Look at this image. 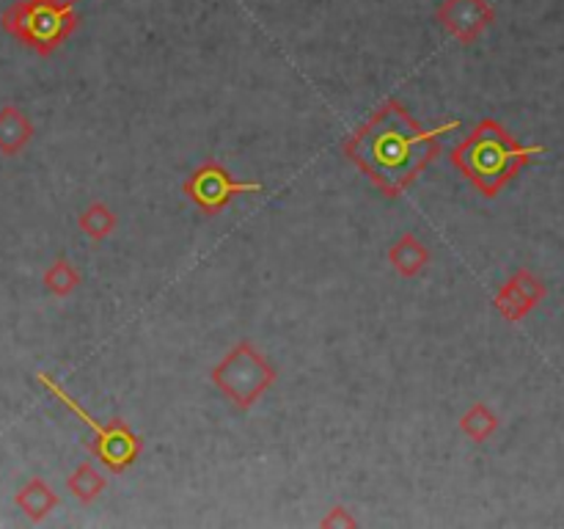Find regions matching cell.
<instances>
[{"label":"cell","mask_w":564,"mask_h":529,"mask_svg":"<svg viewBox=\"0 0 564 529\" xmlns=\"http://www.w3.org/2000/svg\"><path fill=\"white\" fill-rule=\"evenodd\" d=\"M460 121L422 127L397 99H389L345 143V154L386 196H402L424 169L438 158V138L455 132Z\"/></svg>","instance_id":"6da1fadb"},{"label":"cell","mask_w":564,"mask_h":529,"mask_svg":"<svg viewBox=\"0 0 564 529\" xmlns=\"http://www.w3.org/2000/svg\"><path fill=\"white\" fill-rule=\"evenodd\" d=\"M543 152V147H521L510 136V130L496 119H482L474 127L471 136H466L452 149V165L482 196L494 198L516 180L523 165H529Z\"/></svg>","instance_id":"7a4b0ae2"},{"label":"cell","mask_w":564,"mask_h":529,"mask_svg":"<svg viewBox=\"0 0 564 529\" xmlns=\"http://www.w3.org/2000/svg\"><path fill=\"white\" fill-rule=\"evenodd\" d=\"M0 25L9 36L39 55H53L80 25L75 9H53L39 0H17L0 14Z\"/></svg>","instance_id":"3957f363"},{"label":"cell","mask_w":564,"mask_h":529,"mask_svg":"<svg viewBox=\"0 0 564 529\" xmlns=\"http://www.w3.org/2000/svg\"><path fill=\"white\" fill-rule=\"evenodd\" d=\"M36 380L50 391V395L55 397V400L64 402V406L69 408L77 419H80V422H86L88 428H91V433H94L91 452L105 463V466L110 468V472L113 474L124 472V468H130L132 463L141 457L143 439L130 428V424L121 422V419H110L108 424H102L99 419H94L91 413H88L86 408H83L80 402H77L75 397L64 389V386L55 384L47 373H39Z\"/></svg>","instance_id":"277c9868"},{"label":"cell","mask_w":564,"mask_h":529,"mask_svg":"<svg viewBox=\"0 0 564 529\" xmlns=\"http://www.w3.org/2000/svg\"><path fill=\"white\" fill-rule=\"evenodd\" d=\"M213 384L224 391L226 400L231 406L253 408L259 402V397L275 384V367L251 345L248 339L237 342L229 353L224 356V361L215 364L213 373H209Z\"/></svg>","instance_id":"5b68a950"},{"label":"cell","mask_w":564,"mask_h":529,"mask_svg":"<svg viewBox=\"0 0 564 529\" xmlns=\"http://www.w3.org/2000/svg\"><path fill=\"white\" fill-rule=\"evenodd\" d=\"M182 191H185L187 202L196 204L204 215H218L220 209L229 207L231 198L240 196V193H259L262 185L259 182L235 180L224 165L207 160V163H202L187 176Z\"/></svg>","instance_id":"8992f818"},{"label":"cell","mask_w":564,"mask_h":529,"mask_svg":"<svg viewBox=\"0 0 564 529\" xmlns=\"http://www.w3.org/2000/svg\"><path fill=\"white\" fill-rule=\"evenodd\" d=\"M438 25L460 44H474L496 22V9L488 0H444L435 11Z\"/></svg>","instance_id":"52a82bcc"},{"label":"cell","mask_w":564,"mask_h":529,"mask_svg":"<svg viewBox=\"0 0 564 529\" xmlns=\"http://www.w3.org/2000/svg\"><path fill=\"white\" fill-rule=\"evenodd\" d=\"M545 295H549V290H545L543 281H540L529 268H521L510 276V281H507L499 292H496L494 309L501 317L510 320V323H521L534 306L543 303Z\"/></svg>","instance_id":"ba28073f"},{"label":"cell","mask_w":564,"mask_h":529,"mask_svg":"<svg viewBox=\"0 0 564 529\" xmlns=\"http://www.w3.org/2000/svg\"><path fill=\"white\" fill-rule=\"evenodd\" d=\"M33 125L17 105H6L0 108V154L14 158L22 149L31 143Z\"/></svg>","instance_id":"9c48e42d"},{"label":"cell","mask_w":564,"mask_h":529,"mask_svg":"<svg viewBox=\"0 0 564 529\" xmlns=\"http://www.w3.org/2000/svg\"><path fill=\"white\" fill-rule=\"evenodd\" d=\"M14 501H17V507H20V510L31 518V521H44V518H47L50 512L61 505L58 494H55V490L50 488L47 479H42V477L28 479V483L17 490Z\"/></svg>","instance_id":"30bf717a"},{"label":"cell","mask_w":564,"mask_h":529,"mask_svg":"<svg viewBox=\"0 0 564 529\" xmlns=\"http://www.w3.org/2000/svg\"><path fill=\"white\" fill-rule=\"evenodd\" d=\"M389 262L397 273L413 279V276H419L430 264V248L419 237L402 235L400 240L391 242Z\"/></svg>","instance_id":"8fae6325"},{"label":"cell","mask_w":564,"mask_h":529,"mask_svg":"<svg viewBox=\"0 0 564 529\" xmlns=\"http://www.w3.org/2000/svg\"><path fill=\"white\" fill-rule=\"evenodd\" d=\"M77 226H80L83 235L88 237L91 242H102L105 237H110L119 226V218H116L113 209L102 202H91L77 218Z\"/></svg>","instance_id":"7c38bea8"},{"label":"cell","mask_w":564,"mask_h":529,"mask_svg":"<svg viewBox=\"0 0 564 529\" xmlns=\"http://www.w3.org/2000/svg\"><path fill=\"white\" fill-rule=\"evenodd\" d=\"M66 488L72 490V496H75L77 501L91 505V501L108 488V483H105V474L99 472L97 466H91V463H80V466L69 474V479H66Z\"/></svg>","instance_id":"4fadbf2b"},{"label":"cell","mask_w":564,"mask_h":529,"mask_svg":"<svg viewBox=\"0 0 564 529\" xmlns=\"http://www.w3.org/2000/svg\"><path fill=\"white\" fill-rule=\"evenodd\" d=\"M460 430L468 439L477 441V444H485V441L499 430V417H496L494 408L485 406V402H474V406L460 417Z\"/></svg>","instance_id":"5bb4252c"},{"label":"cell","mask_w":564,"mask_h":529,"mask_svg":"<svg viewBox=\"0 0 564 529\" xmlns=\"http://www.w3.org/2000/svg\"><path fill=\"white\" fill-rule=\"evenodd\" d=\"M42 284H44V290H50L53 295L66 298L83 284V276L77 273V268L69 262V259L61 257V259H55L47 270H44Z\"/></svg>","instance_id":"9a60e30c"},{"label":"cell","mask_w":564,"mask_h":529,"mask_svg":"<svg viewBox=\"0 0 564 529\" xmlns=\"http://www.w3.org/2000/svg\"><path fill=\"white\" fill-rule=\"evenodd\" d=\"M319 527H325V529H347V527H358V518H352V512L347 510V507L336 505V507H330L328 516H325L323 521H319Z\"/></svg>","instance_id":"2e32d148"},{"label":"cell","mask_w":564,"mask_h":529,"mask_svg":"<svg viewBox=\"0 0 564 529\" xmlns=\"http://www.w3.org/2000/svg\"><path fill=\"white\" fill-rule=\"evenodd\" d=\"M39 3H47V6H53V9L66 11V9H75L77 0H39Z\"/></svg>","instance_id":"e0dca14e"}]
</instances>
